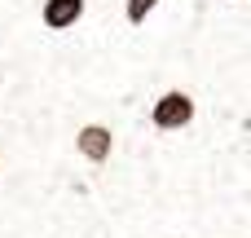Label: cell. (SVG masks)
Segmentation results:
<instances>
[{
    "label": "cell",
    "instance_id": "1",
    "mask_svg": "<svg viewBox=\"0 0 251 238\" xmlns=\"http://www.w3.org/2000/svg\"><path fill=\"white\" fill-rule=\"evenodd\" d=\"M150 124H154L159 132H181V128H190V124H194V97H190L185 88L159 93L154 106H150Z\"/></svg>",
    "mask_w": 251,
    "mask_h": 238
},
{
    "label": "cell",
    "instance_id": "2",
    "mask_svg": "<svg viewBox=\"0 0 251 238\" xmlns=\"http://www.w3.org/2000/svg\"><path fill=\"white\" fill-rule=\"evenodd\" d=\"M75 155H79L88 168H106L110 155H115V128L101 124V119L79 124V132H75Z\"/></svg>",
    "mask_w": 251,
    "mask_h": 238
},
{
    "label": "cell",
    "instance_id": "3",
    "mask_svg": "<svg viewBox=\"0 0 251 238\" xmlns=\"http://www.w3.org/2000/svg\"><path fill=\"white\" fill-rule=\"evenodd\" d=\"M40 18H44L49 31H66V26H75L84 18V0H44Z\"/></svg>",
    "mask_w": 251,
    "mask_h": 238
},
{
    "label": "cell",
    "instance_id": "4",
    "mask_svg": "<svg viewBox=\"0 0 251 238\" xmlns=\"http://www.w3.org/2000/svg\"><path fill=\"white\" fill-rule=\"evenodd\" d=\"M154 9H159V0H124V18H128L132 26H141Z\"/></svg>",
    "mask_w": 251,
    "mask_h": 238
},
{
    "label": "cell",
    "instance_id": "5",
    "mask_svg": "<svg viewBox=\"0 0 251 238\" xmlns=\"http://www.w3.org/2000/svg\"><path fill=\"white\" fill-rule=\"evenodd\" d=\"M0 177H4V163H0Z\"/></svg>",
    "mask_w": 251,
    "mask_h": 238
},
{
    "label": "cell",
    "instance_id": "6",
    "mask_svg": "<svg viewBox=\"0 0 251 238\" xmlns=\"http://www.w3.org/2000/svg\"><path fill=\"white\" fill-rule=\"evenodd\" d=\"M238 4H247V0H238Z\"/></svg>",
    "mask_w": 251,
    "mask_h": 238
}]
</instances>
